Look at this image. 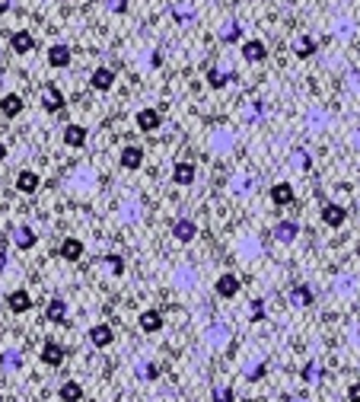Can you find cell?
Returning <instances> with one entry per match:
<instances>
[{
	"label": "cell",
	"instance_id": "6da1fadb",
	"mask_svg": "<svg viewBox=\"0 0 360 402\" xmlns=\"http://www.w3.org/2000/svg\"><path fill=\"white\" fill-rule=\"evenodd\" d=\"M236 147V131L233 128H214V131L207 134V151L217 154V156H227L233 154Z\"/></svg>",
	"mask_w": 360,
	"mask_h": 402
},
{
	"label": "cell",
	"instance_id": "7a4b0ae2",
	"mask_svg": "<svg viewBox=\"0 0 360 402\" xmlns=\"http://www.w3.org/2000/svg\"><path fill=\"white\" fill-rule=\"evenodd\" d=\"M357 291H360V278L351 275V271H338L335 281H331V294H335V297H344V301L357 297Z\"/></svg>",
	"mask_w": 360,
	"mask_h": 402
},
{
	"label": "cell",
	"instance_id": "3957f363",
	"mask_svg": "<svg viewBox=\"0 0 360 402\" xmlns=\"http://www.w3.org/2000/svg\"><path fill=\"white\" fill-rule=\"evenodd\" d=\"M64 182H67V189H71V192H90V189L96 186V173H93L90 166H77Z\"/></svg>",
	"mask_w": 360,
	"mask_h": 402
},
{
	"label": "cell",
	"instance_id": "277c9868",
	"mask_svg": "<svg viewBox=\"0 0 360 402\" xmlns=\"http://www.w3.org/2000/svg\"><path fill=\"white\" fill-rule=\"evenodd\" d=\"M134 125H138V131H144V134H156L160 131V125H163L160 109H153V106L140 109V112L134 115Z\"/></svg>",
	"mask_w": 360,
	"mask_h": 402
},
{
	"label": "cell",
	"instance_id": "5b68a950",
	"mask_svg": "<svg viewBox=\"0 0 360 402\" xmlns=\"http://www.w3.org/2000/svg\"><path fill=\"white\" fill-rule=\"evenodd\" d=\"M262 252H264V246H262V240H258L255 233H242L240 240H236V256L246 258V262H252V258H258Z\"/></svg>",
	"mask_w": 360,
	"mask_h": 402
},
{
	"label": "cell",
	"instance_id": "8992f818",
	"mask_svg": "<svg viewBox=\"0 0 360 402\" xmlns=\"http://www.w3.org/2000/svg\"><path fill=\"white\" fill-rule=\"evenodd\" d=\"M268 199L274 208H290L297 201V192H294V182H274L268 192Z\"/></svg>",
	"mask_w": 360,
	"mask_h": 402
},
{
	"label": "cell",
	"instance_id": "52a82bcc",
	"mask_svg": "<svg viewBox=\"0 0 360 402\" xmlns=\"http://www.w3.org/2000/svg\"><path fill=\"white\" fill-rule=\"evenodd\" d=\"M6 310L13 313V316H23V313L32 310V294L26 288H16L6 294Z\"/></svg>",
	"mask_w": 360,
	"mask_h": 402
},
{
	"label": "cell",
	"instance_id": "ba28073f",
	"mask_svg": "<svg viewBox=\"0 0 360 402\" xmlns=\"http://www.w3.org/2000/svg\"><path fill=\"white\" fill-rule=\"evenodd\" d=\"M205 345L207 348H227L230 345V326L227 323H210L205 329Z\"/></svg>",
	"mask_w": 360,
	"mask_h": 402
},
{
	"label": "cell",
	"instance_id": "9c48e42d",
	"mask_svg": "<svg viewBox=\"0 0 360 402\" xmlns=\"http://www.w3.org/2000/svg\"><path fill=\"white\" fill-rule=\"evenodd\" d=\"M240 288H242V284H240V278H236L233 271H223V275L214 281L217 297H223V301H233V297L240 294Z\"/></svg>",
	"mask_w": 360,
	"mask_h": 402
},
{
	"label": "cell",
	"instance_id": "30bf717a",
	"mask_svg": "<svg viewBox=\"0 0 360 402\" xmlns=\"http://www.w3.org/2000/svg\"><path fill=\"white\" fill-rule=\"evenodd\" d=\"M64 345L61 342H54V338H48V342L42 345V351H38V361H42L45 367H61L64 364Z\"/></svg>",
	"mask_w": 360,
	"mask_h": 402
},
{
	"label": "cell",
	"instance_id": "8fae6325",
	"mask_svg": "<svg viewBox=\"0 0 360 402\" xmlns=\"http://www.w3.org/2000/svg\"><path fill=\"white\" fill-rule=\"evenodd\" d=\"M86 336H90V345H93V348H108V345L115 342V329H112L108 323L90 326V332H86Z\"/></svg>",
	"mask_w": 360,
	"mask_h": 402
},
{
	"label": "cell",
	"instance_id": "7c38bea8",
	"mask_svg": "<svg viewBox=\"0 0 360 402\" xmlns=\"http://www.w3.org/2000/svg\"><path fill=\"white\" fill-rule=\"evenodd\" d=\"M195 176H198V166H195L192 160H179L173 166V182H175V186H182V189L195 186Z\"/></svg>",
	"mask_w": 360,
	"mask_h": 402
},
{
	"label": "cell",
	"instance_id": "4fadbf2b",
	"mask_svg": "<svg viewBox=\"0 0 360 402\" xmlns=\"http://www.w3.org/2000/svg\"><path fill=\"white\" fill-rule=\"evenodd\" d=\"M344 221H348V208H344V204H335V201L322 204V223L325 227H341Z\"/></svg>",
	"mask_w": 360,
	"mask_h": 402
},
{
	"label": "cell",
	"instance_id": "5bb4252c",
	"mask_svg": "<svg viewBox=\"0 0 360 402\" xmlns=\"http://www.w3.org/2000/svg\"><path fill=\"white\" fill-rule=\"evenodd\" d=\"M195 284H198V271H195L192 265H179V268L173 271V288L175 291H192Z\"/></svg>",
	"mask_w": 360,
	"mask_h": 402
},
{
	"label": "cell",
	"instance_id": "9a60e30c",
	"mask_svg": "<svg viewBox=\"0 0 360 402\" xmlns=\"http://www.w3.org/2000/svg\"><path fill=\"white\" fill-rule=\"evenodd\" d=\"M195 236H198V223H195L192 217H179V221H173V240L192 243Z\"/></svg>",
	"mask_w": 360,
	"mask_h": 402
},
{
	"label": "cell",
	"instance_id": "2e32d148",
	"mask_svg": "<svg viewBox=\"0 0 360 402\" xmlns=\"http://www.w3.org/2000/svg\"><path fill=\"white\" fill-rule=\"evenodd\" d=\"M118 163H121V169H140L144 166V147H138V144H128V147H121V156H118Z\"/></svg>",
	"mask_w": 360,
	"mask_h": 402
},
{
	"label": "cell",
	"instance_id": "e0dca14e",
	"mask_svg": "<svg viewBox=\"0 0 360 402\" xmlns=\"http://www.w3.org/2000/svg\"><path fill=\"white\" fill-rule=\"evenodd\" d=\"M38 186H42V176L36 169H19L16 173V192L32 195V192H38Z\"/></svg>",
	"mask_w": 360,
	"mask_h": 402
},
{
	"label": "cell",
	"instance_id": "ac0fdd59",
	"mask_svg": "<svg viewBox=\"0 0 360 402\" xmlns=\"http://www.w3.org/2000/svg\"><path fill=\"white\" fill-rule=\"evenodd\" d=\"M271 236H274L277 243H294L297 236H300V223L297 221H277L274 227H271Z\"/></svg>",
	"mask_w": 360,
	"mask_h": 402
},
{
	"label": "cell",
	"instance_id": "d6986e66",
	"mask_svg": "<svg viewBox=\"0 0 360 402\" xmlns=\"http://www.w3.org/2000/svg\"><path fill=\"white\" fill-rule=\"evenodd\" d=\"M61 141H64L67 147H73V151H80V147L86 144V125H77V121L64 125V134H61Z\"/></svg>",
	"mask_w": 360,
	"mask_h": 402
},
{
	"label": "cell",
	"instance_id": "ffe728a7",
	"mask_svg": "<svg viewBox=\"0 0 360 402\" xmlns=\"http://www.w3.org/2000/svg\"><path fill=\"white\" fill-rule=\"evenodd\" d=\"M58 256L64 258V262H80V256H83V240H77V236H64L58 246Z\"/></svg>",
	"mask_w": 360,
	"mask_h": 402
},
{
	"label": "cell",
	"instance_id": "44dd1931",
	"mask_svg": "<svg viewBox=\"0 0 360 402\" xmlns=\"http://www.w3.org/2000/svg\"><path fill=\"white\" fill-rule=\"evenodd\" d=\"M67 106V99H64V93L58 90V86H42V109L45 112H61V109Z\"/></svg>",
	"mask_w": 360,
	"mask_h": 402
},
{
	"label": "cell",
	"instance_id": "7402d4cb",
	"mask_svg": "<svg viewBox=\"0 0 360 402\" xmlns=\"http://www.w3.org/2000/svg\"><path fill=\"white\" fill-rule=\"evenodd\" d=\"M10 49H13V54H29L36 49V36H32L29 29H16L10 36Z\"/></svg>",
	"mask_w": 360,
	"mask_h": 402
},
{
	"label": "cell",
	"instance_id": "603a6c76",
	"mask_svg": "<svg viewBox=\"0 0 360 402\" xmlns=\"http://www.w3.org/2000/svg\"><path fill=\"white\" fill-rule=\"evenodd\" d=\"M90 86L96 93L112 90V86H115V71H112V67H96V71L90 74Z\"/></svg>",
	"mask_w": 360,
	"mask_h": 402
},
{
	"label": "cell",
	"instance_id": "cb8c5ba5",
	"mask_svg": "<svg viewBox=\"0 0 360 402\" xmlns=\"http://www.w3.org/2000/svg\"><path fill=\"white\" fill-rule=\"evenodd\" d=\"M138 326H140V332H147V336H156V332L163 329V313L160 310H140Z\"/></svg>",
	"mask_w": 360,
	"mask_h": 402
},
{
	"label": "cell",
	"instance_id": "d4e9b609",
	"mask_svg": "<svg viewBox=\"0 0 360 402\" xmlns=\"http://www.w3.org/2000/svg\"><path fill=\"white\" fill-rule=\"evenodd\" d=\"M26 109V99L19 96V93H6L4 99H0V115L4 119H16V115H23Z\"/></svg>",
	"mask_w": 360,
	"mask_h": 402
},
{
	"label": "cell",
	"instance_id": "484cf974",
	"mask_svg": "<svg viewBox=\"0 0 360 402\" xmlns=\"http://www.w3.org/2000/svg\"><path fill=\"white\" fill-rule=\"evenodd\" d=\"M242 58H246L249 64H262V61L268 58V45L258 42V39H249V42L242 45Z\"/></svg>",
	"mask_w": 360,
	"mask_h": 402
},
{
	"label": "cell",
	"instance_id": "4316f807",
	"mask_svg": "<svg viewBox=\"0 0 360 402\" xmlns=\"http://www.w3.org/2000/svg\"><path fill=\"white\" fill-rule=\"evenodd\" d=\"M287 301H290V306H297V310H307V306L312 303V288L309 284H294Z\"/></svg>",
	"mask_w": 360,
	"mask_h": 402
},
{
	"label": "cell",
	"instance_id": "83f0119b",
	"mask_svg": "<svg viewBox=\"0 0 360 402\" xmlns=\"http://www.w3.org/2000/svg\"><path fill=\"white\" fill-rule=\"evenodd\" d=\"M23 367V351L19 348H4L0 351V371L4 373H16Z\"/></svg>",
	"mask_w": 360,
	"mask_h": 402
},
{
	"label": "cell",
	"instance_id": "f1b7e54d",
	"mask_svg": "<svg viewBox=\"0 0 360 402\" xmlns=\"http://www.w3.org/2000/svg\"><path fill=\"white\" fill-rule=\"evenodd\" d=\"M71 61H73V51L67 49V45H51V49H48V64L58 67V71L71 67Z\"/></svg>",
	"mask_w": 360,
	"mask_h": 402
},
{
	"label": "cell",
	"instance_id": "f546056e",
	"mask_svg": "<svg viewBox=\"0 0 360 402\" xmlns=\"http://www.w3.org/2000/svg\"><path fill=\"white\" fill-rule=\"evenodd\" d=\"M13 243H16V249L29 252V249L38 243V233H36V230H32V227H26V223H23V227H16V230H13Z\"/></svg>",
	"mask_w": 360,
	"mask_h": 402
},
{
	"label": "cell",
	"instance_id": "4dcf8cb0",
	"mask_svg": "<svg viewBox=\"0 0 360 402\" xmlns=\"http://www.w3.org/2000/svg\"><path fill=\"white\" fill-rule=\"evenodd\" d=\"M307 128L309 131H325L329 128V112H325L322 106H309V112H307Z\"/></svg>",
	"mask_w": 360,
	"mask_h": 402
},
{
	"label": "cell",
	"instance_id": "1f68e13d",
	"mask_svg": "<svg viewBox=\"0 0 360 402\" xmlns=\"http://www.w3.org/2000/svg\"><path fill=\"white\" fill-rule=\"evenodd\" d=\"M236 77V71H223V67H207V86L210 90H223L230 80Z\"/></svg>",
	"mask_w": 360,
	"mask_h": 402
},
{
	"label": "cell",
	"instance_id": "d6a6232c",
	"mask_svg": "<svg viewBox=\"0 0 360 402\" xmlns=\"http://www.w3.org/2000/svg\"><path fill=\"white\" fill-rule=\"evenodd\" d=\"M58 399L61 402H80L83 399V386H80L77 380H64V383L58 386Z\"/></svg>",
	"mask_w": 360,
	"mask_h": 402
},
{
	"label": "cell",
	"instance_id": "836d02e7",
	"mask_svg": "<svg viewBox=\"0 0 360 402\" xmlns=\"http://www.w3.org/2000/svg\"><path fill=\"white\" fill-rule=\"evenodd\" d=\"M45 316H48L51 323H67V301L64 297H51L48 306H45Z\"/></svg>",
	"mask_w": 360,
	"mask_h": 402
},
{
	"label": "cell",
	"instance_id": "e575fe53",
	"mask_svg": "<svg viewBox=\"0 0 360 402\" xmlns=\"http://www.w3.org/2000/svg\"><path fill=\"white\" fill-rule=\"evenodd\" d=\"M354 19H348V16H338L335 23H331V36L335 39H341V42H348V39H354Z\"/></svg>",
	"mask_w": 360,
	"mask_h": 402
},
{
	"label": "cell",
	"instance_id": "d590c367",
	"mask_svg": "<svg viewBox=\"0 0 360 402\" xmlns=\"http://www.w3.org/2000/svg\"><path fill=\"white\" fill-rule=\"evenodd\" d=\"M316 49H319V45H316V39H312V36H300V39L294 42V54H297L300 61L312 58V54H316Z\"/></svg>",
	"mask_w": 360,
	"mask_h": 402
},
{
	"label": "cell",
	"instance_id": "8d00e7d4",
	"mask_svg": "<svg viewBox=\"0 0 360 402\" xmlns=\"http://www.w3.org/2000/svg\"><path fill=\"white\" fill-rule=\"evenodd\" d=\"M103 271L106 275H112V278H118L121 271H125V258L115 256V252H108V256L103 258Z\"/></svg>",
	"mask_w": 360,
	"mask_h": 402
},
{
	"label": "cell",
	"instance_id": "74e56055",
	"mask_svg": "<svg viewBox=\"0 0 360 402\" xmlns=\"http://www.w3.org/2000/svg\"><path fill=\"white\" fill-rule=\"evenodd\" d=\"M210 402H236V393L230 383H217L214 390H210Z\"/></svg>",
	"mask_w": 360,
	"mask_h": 402
},
{
	"label": "cell",
	"instance_id": "f35d334b",
	"mask_svg": "<svg viewBox=\"0 0 360 402\" xmlns=\"http://www.w3.org/2000/svg\"><path fill=\"white\" fill-rule=\"evenodd\" d=\"M240 36H242V26L236 23V19H230V23H223V32H220V42H240Z\"/></svg>",
	"mask_w": 360,
	"mask_h": 402
},
{
	"label": "cell",
	"instance_id": "ab89813d",
	"mask_svg": "<svg viewBox=\"0 0 360 402\" xmlns=\"http://www.w3.org/2000/svg\"><path fill=\"white\" fill-rule=\"evenodd\" d=\"M138 377L140 380H156L160 377V364H156V361H138Z\"/></svg>",
	"mask_w": 360,
	"mask_h": 402
},
{
	"label": "cell",
	"instance_id": "60d3db41",
	"mask_svg": "<svg viewBox=\"0 0 360 402\" xmlns=\"http://www.w3.org/2000/svg\"><path fill=\"white\" fill-rule=\"evenodd\" d=\"M290 163H294L297 169H300V173H309V166H312V156L303 151V147H297L294 151V156H290Z\"/></svg>",
	"mask_w": 360,
	"mask_h": 402
},
{
	"label": "cell",
	"instance_id": "b9f144b4",
	"mask_svg": "<svg viewBox=\"0 0 360 402\" xmlns=\"http://www.w3.org/2000/svg\"><path fill=\"white\" fill-rule=\"evenodd\" d=\"M121 221H125V223L140 221V204L138 201H125V204H121Z\"/></svg>",
	"mask_w": 360,
	"mask_h": 402
},
{
	"label": "cell",
	"instance_id": "7bdbcfd3",
	"mask_svg": "<svg viewBox=\"0 0 360 402\" xmlns=\"http://www.w3.org/2000/svg\"><path fill=\"white\" fill-rule=\"evenodd\" d=\"M264 115V109H262V102H246V109H242V119L249 121V125H255L258 119Z\"/></svg>",
	"mask_w": 360,
	"mask_h": 402
},
{
	"label": "cell",
	"instance_id": "ee69618b",
	"mask_svg": "<svg viewBox=\"0 0 360 402\" xmlns=\"http://www.w3.org/2000/svg\"><path fill=\"white\" fill-rule=\"evenodd\" d=\"M264 371H268V367H264V361H262V358H255L252 364H246V380H262V377H264Z\"/></svg>",
	"mask_w": 360,
	"mask_h": 402
},
{
	"label": "cell",
	"instance_id": "f6af8a7d",
	"mask_svg": "<svg viewBox=\"0 0 360 402\" xmlns=\"http://www.w3.org/2000/svg\"><path fill=\"white\" fill-rule=\"evenodd\" d=\"M230 192H233V195H246V192H252V182H249V176H236V179L230 182Z\"/></svg>",
	"mask_w": 360,
	"mask_h": 402
},
{
	"label": "cell",
	"instance_id": "bcb514c9",
	"mask_svg": "<svg viewBox=\"0 0 360 402\" xmlns=\"http://www.w3.org/2000/svg\"><path fill=\"white\" fill-rule=\"evenodd\" d=\"M303 380H307V383H319V380H322V367H319L316 361H309V364L303 367Z\"/></svg>",
	"mask_w": 360,
	"mask_h": 402
},
{
	"label": "cell",
	"instance_id": "7dc6e473",
	"mask_svg": "<svg viewBox=\"0 0 360 402\" xmlns=\"http://www.w3.org/2000/svg\"><path fill=\"white\" fill-rule=\"evenodd\" d=\"M173 16L179 19V23H192V19H195V10H192L188 4H182V6L175 4V6H173Z\"/></svg>",
	"mask_w": 360,
	"mask_h": 402
},
{
	"label": "cell",
	"instance_id": "c3c4849f",
	"mask_svg": "<svg viewBox=\"0 0 360 402\" xmlns=\"http://www.w3.org/2000/svg\"><path fill=\"white\" fill-rule=\"evenodd\" d=\"M264 313H268V310H264V301H252V303H249V319H255V323H258V319H264Z\"/></svg>",
	"mask_w": 360,
	"mask_h": 402
},
{
	"label": "cell",
	"instance_id": "681fc988",
	"mask_svg": "<svg viewBox=\"0 0 360 402\" xmlns=\"http://www.w3.org/2000/svg\"><path fill=\"white\" fill-rule=\"evenodd\" d=\"M344 80H348V86H351V90H354V93H360V71H348V77H344Z\"/></svg>",
	"mask_w": 360,
	"mask_h": 402
},
{
	"label": "cell",
	"instance_id": "f907efd6",
	"mask_svg": "<svg viewBox=\"0 0 360 402\" xmlns=\"http://www.w3.org/2000/svg\"><path fill=\"white\" fill-rule=\"evenodd\" d=\"M348 402H360V383H351L348 386Z\"/></svg>",
	"mask_w": 360,
	"mask_h": 402
},
{
	"label": "cell",
	"instance_id": "816d5d0a",
	"mask_svg": "<svg viewBox=\"0 0 360 402\" xmlns=\"http://www.w3.org/2000/svg\"><path fill=\"white\" fill-rule=\"evenodd\" d=\"M351 342H354V345H357V348H360V323L354 326V329H351Z\"/></svg>",
	"mask_w": 360,
	"mask_h": 402
},
{
	"label": "cell",
	"instance_id": "f5cc1de1",
	"mask_svg": "<svg viewBox=\"0 0 360 402\" xmlns=\"http://www.w3.org/2000/svg\"><path fill=\"white\" fill-rule=\"evenodd\" d=\"M108 6H112L115 13H121V10H125V0H108Z\"/></svg>",
	"mask_w": 360,
	"mask_h": 402
},
{
	"label": "cell",
	"instance_id": "db71d44e",
	"mask_svg": "<svg viewBox=\"0 0 360 402\" xmlns=\"http://www.w3.org/2000/svg\"><path fill=\"white\" fill-rule=\"evenodd\" d=\"M13 6V0H0V13H6Z\"/></svg>",
	"mask_w": 360,
	"mask_h": 402
},
{
	"label": "cell",
	"instance_id": "11a10c76",
	"mask_svg": "<svg viewBox=\"0 0 360 402\" xmlns=\"http://www.w3.org/2000/svg\"><path fill=\"white\" fill-rule=\"evenodd\" d=\"M4 265H6V249L0 246V268H4Z\"/></svg>",
	"mask_w": 360,
	"mask_h": 402
},
{
	"label": "cell",
	"instance_id": "9f6ffc18",
	"mask_svg": "<svg viewBox=\"0 0 360 402\" xmlns=\"http://www.w3.org/2000/svg\"><path fill=\"white\" fill-rule=\"evenodd\" d=\"M4 160H6V144L0 141V163H4Z\"/></svg>",
	"mask_w": 360,
	"mask_h": 402
},
{
	"label": "cell",
	"instance_id": "6f0895ef",
	"mask_svg": "<svg viewBox=\"0 0 360 402\" xmlns=\"http://www.w3.org/2000/svg\"><path fill=\"white\" fill-rule=\"evenodd\" d=\"M290 402H309V399H303V396H297V399H290Z\"/></svg>",
	"mask_w": 360,
	"mask_h": 402
},
{
	"label": "cell",
	"instance_id": "680465c9",
	"mask_svg": "<svg viewBox=\"0 0 360 402\" xmlns=\"http://www.w3.org/2000/svg\"><path fill=\"white\" fill-rule=\"evenodd\" d=\"M354 141H357V144H360V128H357V134H354Z\"/></svg>",
	"mask_w": 360,
	"mask_h": 402
},
{
	"label": "cell",
	"instance_id": "91938a15",
	"mask_svg": "<svg viewBox=\"0 0 360 402\" xmlns=\"http://www.w3.org/2000/svg\"><path fill=\"white\" fill-rule=\"evenodd\" d=\"M67 4H77V0H67Z\"/></svg>",
	"mask_w": 360,
	"mask_h": 402
},
{
	"label": "cell",
	"instance_id": "94428289",
	"mask_svg": "<svg viewBox=\"0 0 360 402\" xmlns=\"http://www.w3.org/2000/svg\"><path fill=\"white\" fill-rule=\"evenodd\" d=\"M0 402H4V393H0Z\"/></svg>",
	"mask_w": 360,
	"mask_h": 402
}]
</instances>
